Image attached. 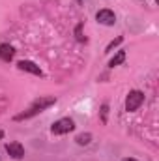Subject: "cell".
Listing matches in <instances>:
<instances>
[{"instance_id": "1", "label": "cell", "mask_w": 159, "mask_h": 161, "mask_svg": "<svg viewBox=\"0 0 159 161\" xmlns=\"http://www.w3.org/2000/svg\"><path fill=\"white\" fill-rule=\"evenodd\" d=\"M56 103V97L54 96H40L38 99H34L32 101V105L26 109V111H23V113H19V114H15V122H21V120H28V118H32V116H36V114H40L43 111H47L49 107H52Z\"/></svg>"}, {"instance_id": "2", "label": "cell", "mask_w": 159, "mask_h": 161, "mask_svg": "<svg viewBox=\"0 0 159 161\" xmlns=\"http://www.w3.org/2000/svg\"><path fill=\"white\" fill-rule=\"evenodd\" d=\"M142 103H144V92H140V90H131V92L127 94V97H125V111H127V113H133V111H137Z\"/></svg>"}, {"instance_id": "3", "label": "cell", "mask_w": 159, "mask_h": 161, "mask_svg": "<svg viewBox=\"0 0 159 161\" xmlns=\"http://www.w3.org/2000/svg\"><path fill=\"white\" fill-rule=\"evenodd\" d=\"M73 129H75V122L71 118H60V120H56L51 125V133L52 135H66V133H69Z\"/></svg>"}, {"instance_id": "4", "label": "cell", "mask_w": 159, "mask_h": 161, "mask_svg": "<svg viewBox=\"0 0 159 161\" xmlns=\"http://www.w3.org/2000/svg\"><path fill=\"white\" fill-rule=\"evenodd\" d=\"M96 19H97V23H101V25H105V26H112V25L116 23V15H114V11H111V9H99V11L96 13Z\"/></svg>"}, {"instance_id": "5", "label": "cell", "mask_w": 159, "mask_h": 161, "mask_svg": "<svg viewBox=\"0 0 159 161\" xmlns=\"http://www.w3.org/2000/svg\"><path fill=\"white\" fill-rule=\"evenodd\" d=\"M6 152H8L13 159L25 158V148H23L21 142H8V144H6Z\"/></svg>"}, {"instance_id": "6", "label": "cell", "mask_w": 159, "mask_h": 161, "mask_svg": "<svg viewBox=\"0 0 159 161\" xmlns=\"http://www.w3.org/2000/svg\"><path fill=\"white\" fill-rule=\"evenodd\" d=\"M17 68H19L21 71H28V73H32V75H38V77L43 75L41 69H40V66H36V64L30 62V60H21V62L17 64Z\"/></svg>"}, {"instance_id": "7", "label": "cell", "mask_w": 159, "mask_h": 161, "mask_svg": "<svg viewBox=\"0 0 159 161\" xmlns=\"http://www.w3.org/2000/svg\"><path fill=\"white\" fill-rule=\"evenodd\" d=\"M13 56H15V49L9 43H2L0 45V60L2 62H11Z\"/></svg>"}, {"instance_id": "8", "label": "cell", "mask_w": 159, "mask_h": 161, "mask_svg": "<svg viewBox=\"0 0 159 161\" xmlns=\"http://www.w3.org/2000/svg\"><path fill=\"white\" fill-rule=\"evenodd\" d=\"M125 60V51H118L112 58H111V62H109V68H116V66H120L122 62Z\"/></svg>"}, {"instance_id": "9", "label": "cell", "mask_w": 159, "mask_h": 161, "mask_svg": "<svg viewBox=\"0 0 159 161\" xmlns=\"http://www.w3.org/2000/svg\"><path fill=\"white\" fill-rule=\"evenodd\" d=\"M75 141H77V144H80V146H86V144H90L92 135H90V133H80V135L75 137Z\"/></svg>"}, {"instance_id": "10", "label": "cell", "mask_w": 159, "mask_h": 161, "mask_svg": "<svg viewBox=\"0 0 159 161\" xmlns=\"http://www.w3.org/2000/svg\"><path fill=\"white\" fill-rule=\"evenodd\" d=\"M122 41H123V38H122V36H118L116 40H112L111 43H109V45H107V51H105V53H111V51H112L114 47H118V45L122 43Z\"/></svg>"}, {"instance_id": "11", "label": "cell", "mask_w": 159, "mask_h": 161, "mask_svg": "<svg viewBox=\"0 0 159 161\" xmlns=\"http://www.w3.org/2000/svg\"><path fill=\"white\" fill-rule=\"evenodd\" d=\"M80 30H82V23H79V25H77V28H75V36H77V40H79V41H84V38H82V32H80Z\"/></svg>"}, {"instance_id": "12", "label": "cell", "mask_w": 159, "mask_h": 161, "mask_svg": "<svg viewBox=\"0 0 159 161\" xmlns=\"http://www.w3.org/2000/svg\"><path fill=\"white\" fill-rule=\"evenodd\" d=\"M107 113H109V105L105 103V105L101 107V120H103V124L107 122Z\"/></svg>"}, {"instance_id": "13", "label": "cell", "mask_w": 159, "mask_h": 161, "mask_svg": "<svg viewBox=\"0 0 159 161\" xmlns=\"http://www.w3.org/2000/svg\"><path fill=\"white\" fill-rule=\"evenodd\" d=\"M122 161H135V159H129V158H125V159H122Z\"/></svg>"}, {"instance_id": "14", "label": "cell", "mask_w": 159, "mask_h": 161, "mask_svg": "<svg viewBox=\"0 0 159 161\" xmlns=\"http://www.w3.org/2000/svg\"><path fill=\"white\" fill-rule=\"evenodd\" d=\"M2 137H4V131H0V139H2Z\"/></svg>"}]
</instances>
